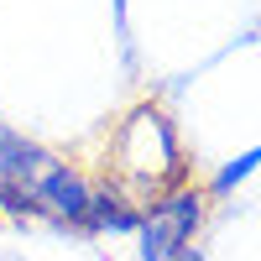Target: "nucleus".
Instances as JSON below:
<instances>
[{
	"mask_svg": "<svg viewBox=\"0 0 261 261\" xmlns=\"http://www.w3.org/2000/svg\"><path fill=\"white\" fill-rule=\"evenodd\" d=\"M110 188H120L130 204H151L157 193L183 183V151L162 110L141 105L136 115H125L115 141H110Z\"/></svg>",
	"mask_w": 261,
	"mask_h": 261,
	"instance_id": "obj_1",
	"label": "nucleus"
},
{
	"mask_svg": "<svg viewBox=\"0 0 261 261\" xmlns=\"http://www.w3.org/2000/svg\"><path fill=\"white\" fill-rule=\"evenodd\" d=\"M199 225H204V193L188 188V183L167 188V193H157V199L141 209L136 256H141V261H178V256L193 246Z\"/></svg>",
	"mask_w": 261,
	"mask_h": 261,
	"instance_id": "obj_2",
	"label": "nucleus"
},
{
	"mask_svg": "<svg viewBox=\"0 0 261 261\" xmlns=\"http://www.w3.org/2000/svg\"><path fill=\"white\" fill-rule=\"evenodd\" d=\"M53 162H58V151L0 125V214L37 220V193H42V178L53 172Z\"/></svg>",
	"mask_w": 261,
	"mask_h": 261,
	"instance_id": "obj_3",
	"label": "nucleus"
},
{
	"mask_svg": "<svg viewBox=\"0 0 261 261\" xmlns=\"http://www.w3.org/2000/svg\"><path fill=\"white\" fill-rule=\"evenodd\" d=\"M141 225V204H130L120 188H94L89 214H84V235H136Z\"/></svg>",
	"mask_w": 261,
	"mask_h": 261,
	"instance_id": "obj_4",
	"label": "nucleus"
},
{
	"mask_svg": "<svg viewBox=\"0 0 261 261\" xmlns=\"http://www.w3.org/2000/svg\"><path fill=\"white\" fill-rule=\"evenodd\" d=\"M256 167H261V141H256L251 151H241V157H230L220 172H214V183H209V188H214V193H235V188H241Z\"/></svg>",
	"mask_w": 261,
	"mask_h": 261,
	"instance_id": "obj_5",
	"label": "nucleus"
},
{
	"mask_svg": "<svg viewBox=\"0 0 261 261\" xmlns=\"http://www.w3.org/2000/svg\"><path fill=\"white\" fill-rule=\"evenodd\" d=\"M178 261H204V256H199V246H188V251H183Z\"/></svg>",
	"mask_w": 261,
	"mask_h": 261,
	"instance_id": "obj_6",
	"label": "nucleus"
}]
</instances>
